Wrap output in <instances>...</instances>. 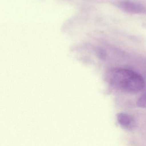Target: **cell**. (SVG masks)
I'll return each mask as SVG.
<instances>
[{
	"label": "cell",
	"mask_w": 146,
	"mask_h": 146,
	"mask_svg": "<svg viewBox=\"0 0 146 146\" xmlns=\"http://www.w3.org/2000/svg\"><path fill=\"white\" fill-rule=\"evenodd\" d=\"M106 82L111 87L124 92L136 93L144 89L145 80L138 73L121 68H114L106 72Z\"/></svg>",
	"instance_id": "obj_1"
},
{
	"label": "cell",
	"mask_w": 146,
	"mask_h": 146,
	"mask_svg": "<svg viewBox=\"0 0 146 146\" xmlns=\"http://www.w3.org/2000/svg\"><path fill=\"white\" fill-rule=\"evenodd\" d=\"M116 6L127 13L142 14L146 13V7L138 2L132 0H119L117 1Z\"/></svg>",
	"instance_id": "obj_2"
},
{
	"label": "cell",
	"mask_w": 146,
	"mask_h": 146,
	"mask_svg": "<svg viewBox=\"0 0 146 146\" xmlns=\"http://www.w3.org/2000/svg\"><path fill=\"white\" fill-rule=\"evenodd\" d=\"M117 119L120 126L128 131L133 130L136 127L135 119L129 114L124 112L118 113L117 115Z\"/></svg>",
	"instance_id": "obj_3"
},
{
	"label": "cell",
	"mask_w": 146,
	"mask_h": 146,
	"mask_svg": "<svg viewBox=\"0 0 146 146\" xmlns=\"http://www.w3.org/2000/svg\"><path fill=\"white\" fill-rule=\"evenodd\" d=\"M137 105L141 108H146V92L139 99Z\"/></svg>",
	"instance_id": "obj_4"
}]
</instances>
